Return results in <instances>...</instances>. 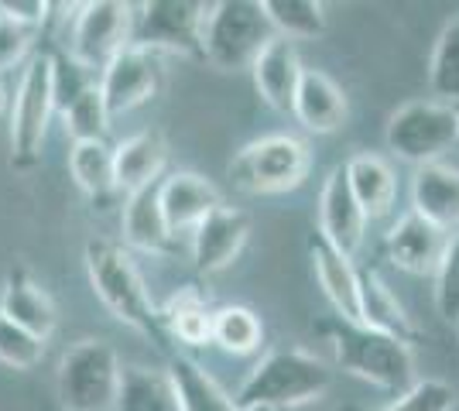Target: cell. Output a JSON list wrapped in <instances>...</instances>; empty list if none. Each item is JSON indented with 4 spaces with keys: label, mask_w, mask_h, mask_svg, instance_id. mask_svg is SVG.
Segmentation results:
<instances>
[{
    "label": "cell",
    "mask_w": 459,
    "mask_h": 411,
    "mask_svg": "<svg viewBox=\"0 0 459 411\" xmlns=\"http://www.w3.org/2000/svg\"><path fill=\"white\" fill-rule=\"evenodd\" d=\"M62 120H65V134L73 137V144H82V141H107V131H110V110H107V99L100 93V82L86 86L65 110H62Z\"/></svg>",
    "instance_id": "cell-32"
},
{
    "label": "cell",
    "mask_w": 459,
    "mask_h": 411,
    "mask_svg": "<svg viewBox=\"0 0 459 411\" xmlns=\"http://www.w3.org/2000/svg\"><path fill=\"white\" fill-rule=\"evenodd\" d=\"M459 141V110L439 99H415L387 120V148L415 168L436 165Z\"/></svg>",
    "instance_id": "cell-8"
},
{
    "label": "cell",
    "mask_w": 459,
    "mask_h": 411,
    "mask_svg": "<svg viewBox=\"0 0 459 411\" xmlns=\"http://www.w3.org/2000/svg\"><path fill=\"white\" fill-rule=\"evenodd\" d=\"M308 144L291 134H268L250 141L230 161V182L250 196H274L299 189L308 176Z\"/></svg>",
    "instance_id": "cell-7"
},
{
    "label": "cell",
    "mask_w": 459,
    "mask_h": 411,
    "mask_svg": "<svg viewBox=\"0 0 459 411\" xmlns=\"http://www.w3.org/2000/svg\"><path fill=\"white\" fill-rule=\"evenodd\" d=\"M319 236L343 257H353L364 247L367 213L360 210V202L350 189L343 165H336L323 182V193H319Z\"/></svg>",
    "instance_id": "cell-12"
},
{
    "label": "cell",
    "mask_w": 459,
    "mask_h": 411,
    "mask_svg": "<svg viewBox=\"0 0 459 411\" xmlns=\"http://www.w3.org/2000/svg\"><path fill=\"white\" fill-rule=\"evenodd\" d=\"M120 360L107 339H79L58 360V401L65 411H114Z\"/></svg>",
    "instance_id": "cell-6"
},
{
    "label": "cell",
    "mask_w": 459,
    "mask_h": 411,
    "mask_svg": "<svg viewBox=\"0 0 459 411\" xmlns=\"http://www.w3.org/2000/svg\"><path fill=\"white\" fill-rule=\"evenodd\" d=\"M169 165V144L161 131H137L124 137L114 148V168H117V189L124 199L144 193L161 182V172Z\"/></svg>",
    "instance_id": "cell-16"
},
{
    "label": "cell",
    "mask_w": 459,
    "mask_h": 411,
    "mask_svg": "<svg viewBox=\"0 0 459 411\" xmlns=\"http://www.w3.org/2000/svg\"><path fill=\"white\" fill-rule=\"evenodd\" d=\"M212 343L233 356L257 353L264 343V326L247 305H223L212 313Z\"/></svg>",
    "instance_id": "cell-29"
},
{
    "label": "cell",
    "mask_w": 459,
    "mask_h": 411,
    "mask_svg": "<svg viewBox=\"0 0 459 411\" xmlns=\"http://www.w3.org/2000/svg\"><path fill=\"white\" fill-rule=\"evenodd\" d=\"M134 7L120 0L79 4L69 31V59L86 73H103L127 45H134Z\"/></svg>",
    "instance_id": "cell-9"
},
{
    "label": "cell",
    "mask_w": 459,
    "mask_h": 411,
    "mask_svg": "<svg viewBox=\"0 0 459 411\" xmlns=\"http://www.w3.org/2000/svg\"><path fill=\"white\" fill-rule=\"evenodd\" d=\"M333 347L336 367L360 377L367 384L381 388L387 394H408L415 381V356L411 347L387 333H377L364 322H350L343 315H329L316 326Z\"/></svg>",
    "instance_id": "cell-1"
},
{
    "label": "cell",
    "mask_w": 459,
    "mask_h": 411,
    "mask_svg": "<svg viewBox=\"0 0 459 411\" xmlns=\"http://www.w3.org/2000/svg\"><path fill=\"white\" fill-rule=\"evenodd\" d=\"M456 151H459V141H456Z\"/></svg>",
    "instance_id": "cell-40"
},
{
    "label": "cell",
    "mask_w": 459,
    "mask_h": 411,
    "mask_svg": "<svg viewBox=\"0 0 459 411\" xmlns=\"http://www.w3.org/2000/svg\"><path fill=\"white\" fill-rule=\"evenodd\" d=\"M456 333H459V326H456Z\"/></svg>",
    "instance_id": "cell-41"
},
{
    "label": "cell",
    "mask_w": 459,
    "mask_h": 411,
    "mask_svg": "<svg viewBox=\"0 0 459 411\" xmlns=\"http://www.w3.org/2000/svg\"><path fill=\"white\" fill-rule=\"evenodd\" d=\"M411 210L436 223L446 234H459V168L456 165H421L411 178Z\"/></svg>",
    "instance_id": "cell-19"
},
{
    "label": "cell",
    "mask_w": 459,
    "mask_h": 411,
    "mask_svg": "<svg viewBox=\"0 0 459 411\" xmlns=\"http://www.w3.org/2000/svg\"><path fill=\"white\" fill-rule=\"evenodd\" d=\"M161 56L144 48V45H127L103 73H100V93L107 99L110 117L131 114L137 107H144L148 99L158 97L161 90Z\"/></svg>",
    "instance_id": "cell-11"
},
{
    "label": "cell",
    "mask_w": 459,
    "mask_h": 411,
    "mask_svg": "<svg viewBox=\"0 0 459 411\" xmlns=\"http://www.w3.org/2000/svg\"><path fill=\"white\" fill-rule=\"evenodd\" d=\"M45 356V339L21 330L18 322H11L0 313V364L14 367V371H31Z\"/></svg>",
    "instance_id": "cell-33"
},
{
    "label": "cell",
    "mask_w": 459,
    "mask_h": 411,
    "mask_svg": "<svg viewBox=\"0 0 459 411\" xmlns=\"http://www.w3.org/2000/svg\"><path fill=\"white\" fill-rule=\"evenodd\" d=\"M274 41L264 4L254 0H220L210 7L206 31H203V59L212 69L240 73L254 69L257 56Z\"/></svg>",
    "instance_id": "cell-4"
},
{
    "label": "cell",
    "mask_w": 459,
    "mask_h": 411,
    "mask_svg": "<svg viewBox=\"0 0 459 411\" xmlns=\"http://www.w3.org/2000/svg\"><path fill=\"white\" fill-rule=\"evenodd\" d=\"M436 313L459 326V234L449 236V247L442 257L439 271H436Z\"/></svg>",
    "instance_id": "cell-35"
},
{
    "label": "cell",
    "mask_w": 459,
    "mask_h": 411,
    "mask_svg": "<svg viewBox=\"0 0 459 411\" xmlns=\"http://www.w3.org/2000/svg\"><path fill=\"white\" fill-rule=\"evenodd\" d=\"M69 172L76 178V185L93 199V202H107V199L120 193L117 189V168H114V148L107 141H82L69 148Z\"/></svg>",
    "instance_id": "cell-27"
},
{
    "label": "cell",
    "mask_w": 459,
    "mask_h": 411,
    "mask_svg": "<svg viewBox=\"0 0 459 411\" xmlns=\"http://www.w3.org/2000/svg\"><path fill=\"white\" fill-rule=\"evenodd\" d=\"M291 117L299 120L312 134H333L346 120V97L333 79L319 69H306L299 93H295V110Z\"/></svg>",
    "instance_id": "cell-22"
},
{
    "label": "cell",
    "mask_w": 459,
    "mask_h": 411,
    "mask_svg": "<svg viewBox=\"0 0 459 411\" xmlns=\"http://www.w3.org/2000/svg\"><path fill=\"white\" fill-rule=\"evenodd\" d=\"M48 11H52V4H45V0H0V14H4V18L18 21V24H28V28H35V31L45 24Z\"/></svg>",
    "instance_id": "cell-37"
},
{
    "label": "cell",
    "mask_w": 459,
    "mask_h": 411,
    "mask_svg": "<svg viewBox=\"0 0 459 411\" xmlns=\"http://www.w3.org/2000/svg\"><path fill=\"white\" fill-rule=\"evenodd\" d=\"M308 254H312L319 288L329 298V305L336 309V315H343L350 322H360L364 319V309H360V271L353 268V261L343 257L340 251H333L323 236H316L308 244Z\"/></svg>",
    "instance_id": "cell-21"
},
{
    "label": "cell",
    "mask_w": 459,
    "mask_h": 411,
    "mask_svg": "<svg viewBox=\"0 0 459 411\" xmlns=\"http://www.w3.org/2000/svg\"><path fill=\"white\" fill-rule=\"evenodd\" d=\"M114 411H182L169 371L154 367H124Z\"/></svg>",
    "instance_id": "cell-26"
},
{
    "label": "cell",
    "mask_w": 459,
    "mask_h": 411,
    "mask_svg": "<svg viewBox=\"0 0 459 411\" xmlns=\"http://www.w3.org/2000/svg\"><path fill=\"white\" fill-rule=\"evenodd\" d=\"M0 114H4V86H0Z\"/></svg>",
    "instance_id": "cell-38"
},
{
    "label": "cell",
    "mask_w": 459,
    "mask_h": 411,
    "mask_svg": "<svg viewBox=\"0 0 459 411\" xmlns=\"http://www.w3.org/2000/svg\"><path fill=\"white\" fill-rule=\"evenodd\" d=\"M360 309H364V319H360V322L370 326V330L394 336V339H402L408 347L419 339V330H415L411 315L404 313L398 295L387 288V281H384L374 268L360 271Z\"/></svg>",
    "instance_id": "cell-23"
},
{
    "label": "cell",
    "mask_w": 459,
    "mask_h": 411,
    "mask_svg": "<svg viewBox=\"0 0 459 411\" xmlns=\"http://www.w3.org/2000/svg\"><path fill=\"white\" fill-rule=\"evenodd\" d=\"M165 371L172 377L175 398H178V408L182 411H244L240 401L230 398L210 373L203 371L192 356H186V353H175Z\"/></svg>",
    "instance_id": "cell-25"
},
{
    "label": "cell",
    "mask_w": 459,
    "mask_h": 411,
    "mask_svg": "<svg viewBox=\"0 0 459 411\" xmlns=\"http://www.w3.org/2000/svg\"><path fill=\"white\" fill-rule=\"evenodd\" d=\"M456 408V391L446 381H419L408 394H402L398 401L384 405V408H364L353 405L343 411H453Z\"/></svg>",
    "instance_id": "cell-34"
},
{
    "label": "cell",
    "mask_w": 459,
    "mask_h": 411,
    "mask_svg": "<svg viewBox=\"0 0 459 411\" xmlns=\"http://www.w3.org/2000/svg\"><path fill=\"white\" fill-rule=\"evenodd\" d=\"M58 107L56 93V56L39 52L21 73L14 107H11V165L28 172L41 158V144Z\"/></svg>",
    "instance_id": "cell-5"
},
{
    "label": "cell",
    "mask_w": 459,
    "mask_h": 411,
    "mask_svg": "<svg viewBox=\"0 0 459 411\" xmlns=\"http://www.w3.org/2000/svg\"><path fill=\"white\" fill-rule=\"evenodd\" d=\"M158 185L127 196L124 199V210H120L124 244L131 251H141V254H172L175 251V234L172 227H169V219H165V210H161Z\"/></svg>",
    "instance_id": "cell-20"
},
{
    "label": "cell",
    "mask_w": 459,
    "mask_h": 411,
    "mask_svg": "<svg viewBox=\"0 0 459 411\" xmlns=\"http://www.w3.org/2000/svg\"><path fill=\"white\" fill-rule=\"evenodd\" d=\"M165 330L186 343V347H206L212 343V313L206 305V298L195 288H178V292L158 309Z\"/></svg>",
    "instance_id": "cell-28"
},
{
    "label": "cell",
    "mask_w": 459,
    "mask_h": 411,
    "mask_svg": "<svg viewBox=\"0 0 459 411\" xmlns=\"http://www.w3.org/2000/svg\"><path fill=\"white\" fill-rule=\"evenodd\" d=\"M244 411H271V408H244Z\"/></svg>",
    "instance_id": "cell-39"
},
{
    "label": "cell",
    "mask_w": 459,
    "mask_h": 411,
    "mask_svg": "<svg viewBox=\"0 0 459 411\" xmlns=\"http://www.w3.org/2000/svg\"><path fill=\"white\" fill-rule=\"evenodd\" d=\"M250 73H254L257 93L268 107H274L278 114L295 110V93H299V82H302V73H306V65L295 52V41L274 35V41L257 56Z\"/></svg>",
    "instance_id": "cell-17"
},
{
    "label": "cell",
    "mask_w": 459,
    "mask_h": 411,
    "mask_svg": "<svg viewBox=\"0 0 459 411\" xmlns=\"http://www.w3.org/2000/svg\"><path fill=\"white\" fill-rule=\"evenodd\" d=\"M346 178H350V189L360 202V210L367 213V219H381L391 213L394 206V193H398V178L394 168L377 155H353L350 161H343Z\"/></svg>",
    "instance_id": "cell-24"
},
{
    "label": "cell",
    "mask_w": 459,
    "mask_h": 411,
    "mask_svg": "<svg viewBox=\"0 0 459 411\" xmlns=\"http://www.w3.org/2000/svg\"><path fill=\"white\" fill-rule=\"evenodd\" d=\"M333 384V371L319 356L306 350H271L257 360V367L244 377L233 394L240 408H299L319 401Z\"/></svg>",
    "instance_id": "cell-3"
},
{
    "label": "cell",
    "mask_w": 459,
    "mask_h": 411,
    "mask_svg": "<svg viewBox=\"0 0 459 411\" xmlns=\"http://www.w3.org/2000/svg\"><path fill=\"white\" fill-rule=\"evenodd\" d=\"M0 313L7 315L11 322H18L21 330H28L31 336L45 339V343H48V336L56 333L58 326V313L52 295L45 292L24 268H14V271H7V278H4Z\"/></svg>",
    "instance_id": "cell-18"
},
{
    "label": "cell",
    "mask_w": 459,
    "mask_h": 411,
    "mask_svg": "<svg viewBox=\"0 0 459 411\" xmlns=\"http://www.w3.org/2000/svg\"><path fill=\"white\" fill-rule=\"evenodd\" d=\"M429 90L439 103H449V107L459 103V18H453L442 28L439 41L432 48Z\"/></svg>",
    "instance_id": "cell-31"
},
{
    "label": "cell",
    "mask_w": 459,
    "mask_h": 411,
    "mask_svg": "<svg viewBox=\"0 0 459 411\" xmlns=\"http://www.w3.org/2000/svg\"><path fill=\"white\" fill-rule=\"evenodd\" d=\"M158 196H161V210L175 236L192 234L206 216L223 206L220 189L195 172H172L169 178H161Z\"/></svg>",
    "instance_id": "cell-15"
},
{
    "label": "cell",
    "mask_w": 459,
    "mask_h": 411,
    "mask_svg": "<svg viewBox=\"0 0 459 411\" xmlns=\"http://www.w3.org/2000/svg\"><path fill=\"white\" fill-rule=\"evenodd\" d=\"M212 4L199 0H152L141 4L134 21V45L152 52H175V56H199L203 59V31Z\"/></svg>",
    "instance_id": "cell-10"
},
{
    "label": "cell",
    "mask_w": 459,
    "mask_h": 411,
    "mask_svg": "<svg viewBox=\"0 0 459 411\" xmlns=\"http://www.w3.org/2000/svg\"><path fill=\"white\" fill-rule=\"evenodd\" d=\"M274 35L288 41L319 39L325 31V7L319 0H261Z\"/></svg>",
    "instance_id": "cell-30"
},
{
    "label": "cell",
    "mask_w": 459,
    "mask_h": 411,
    "mask_svg": "<svg viewBox=\"0 0 459 411\" xmlns=\"http://www.w3.org/2000/svg\"><path fill=\"white\" fill-rule=\"evenodd\" d=\"M86 271L93 281L96 298L107 305V313L114 315L117 322H124L127 330L141 333L144 339H152L158 347H165V322L161 313L148 295V285L137 271V264L131 254L114 244V240H86Z\"/></svg>",
    "instance_id": "cell-2"
},
{
    "label": "cell",
    "mask_w": 459,
    "mask_h": 411,
    "mask_svg": "<svg viewBox=\"0 0 459 411\" xmlns=\"http://www.w3.org/2000/svg\"><path fill=\"white\" fill-rule=\"evenodd\" d=\"M449 236L446 230H439L436 223H429L425 216H419L415 210L404 213L391 234H387V257L394 268H402L408 274H429L436 278L446 247H449Z\"/></svg>",
    "instance_id": "cell-13"
},
{
    "label": "cell",
    "mask_w": 459,
    "mask_h": 411,
    "mask_svg": "<svg viewBox=\"0 0 459 411\" xmlns=\"http://www.w3.org/2000/svg\"><path fill=\"white\" fill-rule=\"evenodd\" d=\"M35 35H39L35 28L18 24V21H11L0 14V73L14 69V65L28 56V48L35 45Z\"/></svg>",
    "instance_id": "cell-36"
},
{
    "label": "cell",
    "mask_w": 459,
    "mask_h": 411,
    "mask_svg": "<svg viewBox=\"0 0 459 411\" xmlns=\"http://www.w3.org/2000/svg\"><path fill=\"white\" fill-rule=\"evenodd\" d=\"M250 234V219L233 206H220L192 230V261L203 274L227 271L240 257Z\"/></svg>",
    "instance_id": "cell-14"
}]
</instances>
